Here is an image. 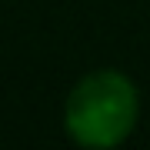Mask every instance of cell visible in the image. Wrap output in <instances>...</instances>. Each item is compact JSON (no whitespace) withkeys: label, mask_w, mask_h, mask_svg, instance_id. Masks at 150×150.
Wrapping results in <instances>:
<instances>
[{"label":"cell","mask_w":150,"mask_h":150,"mask_svg":"<svg viewBox=\"0 0 150 150\" xmlns=\"http://www.w3.org/2000/svg\"><path fill=\"white\" fill-rule=\"evenodd\" d=\"M64 123L80 147H117L137 123V87L120 70H93L67 97Z\"/></svg>","instance_id":"1"}]
</instances>
